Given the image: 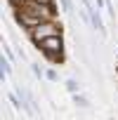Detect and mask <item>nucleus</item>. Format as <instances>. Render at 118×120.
I'll return each mask as SVG.
<instances>
[{"label": "nucleus", "instance_id": "f257e3e1", "mask_svg": "<svg viewBox=\"0 0 118 120\" xmlns=\"http://www.w3.org/2000/svg\"><path fill=\"white\" fill-rule=\"evenodd\" d=\"M38 47H43L52 59H62L59 54H54V52H62V40H59V35H50V38L40 40V42H38Z\"/></svg>", "mask_w": 118, "mask_h": 120}, {"label": "nucleus", "instance_id": "f03ea898", "mask_svg": "<svg viewBox=\"0 0 118 120\" xmlns=\"http://www.w3.org/2000/svg\"><path fill=\"white\" fill-rule=\"evenodd\" d=\"M50 35H57V26H54V24L43 21V24H38V26L33 28V40H35V42H40V40H45V38H50Z\"/></svg>", "mask_w": 118, "mask_h": 120}, {"label": "nucleus", "instance_id": "7ed1b4c3", "mask_svg": "<svg viewBox=\"0 0 118 120\" xmlns=\"http://www.w3.org/2000/svg\"><path fill=\"white\" fill-rule=\"evenodd\" d=\"M3 73H7V75L12 73V68H10V64H7V61H3Z\"/></svg>", "mask_w": 118, "mask_h": 120}, {"label": "nucleus", "instance_id": "39448f33", "mask_svg": "<svg viewBox=\"0 0 118 120\" xmlns=\"http://www.w3.org/2000/svg\"><path fill=\"white\" fill-rule=\"evenodd\" d=\"M35 3H40V5H50V0H35Z\"/></svg>", "mask_w": 118, "mask_h": 120}, {"label": "nucleus", "instance_id": "20e7f679", "mask_svg": "<svg viewBox=\"0 0 118 120\" xmlns=\"http://www.w3.org/2000/svg\"><path fill=\"white\" fill-rule=\"evenodd\" d=\"M76 104H80V106H87V101H85L83 97H76Z\"/></svg>", "mask_w": 118, "mask_h": 120}]
</instances>
